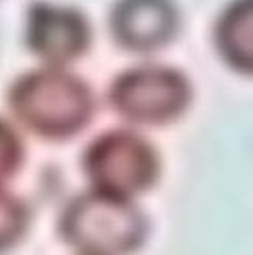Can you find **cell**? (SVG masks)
<instances>
[{"instance_id":"obj_1","label":"cell","mask_w":253,"mask_h":255,"mask_svg":"<svg viewBox=\"0 0 253 255\" xmlns=\"http://www.w3.org/2000/svg\"><path fill=\"white\" fill-rule=\"evenodd\" d=\"M6 100L26 130L51 140L81 132L94 115V96L88 83L62 66L21 75L11 85Z\"/></svg>"},{"instance_id":"obj_2","label":"cell","mask_w":253,"mask_h":255,"mask_svg":"<svg viewBox=\"0 0 253 255\" xmlns=\"http://www.w3.org/2000/svg\"><path fill=\"white\" fill-rule=\"evenodd\" d=\"M60 234L79 255H128L145 241L147 223L130 198L90 189L66 204Z\"/></svg>"},{"instance_id":"obj_3","label":"cell","mask_w":253,"mask_h":255,"mask_svg":"<svg viewBox=\"0 0 253 255\" xmlns=\"http://www.w3.org/2000/svg\"><path fill=\"white\" fill-rule=\"evenodd\" d=\"M92 189L132 198L153 185L160 159L145 136L130 128H115L96 136L83 155Z\"/></svg>"},{"instance_id":"obj_4","label":"cell","mask_w":253,"mask_h":255,"mask_svg":"<svg viewBox=\"0 0 253 255\" xmlns=\"http://www.w3.org/2000/svg\"><path fill=\"white\" fill-rule=\"evenodd\" d=\"M192 87L170 66L138 64L115 79L109 87V102L117 115L134 126H164L183 115Z\"/></svg>"},{"instance_id":"obj_5","label":"cell","mask_w":253,"mask_h":255,"mask_svg":"<svg viewBox=\"0 0 253 255\" xmlns=\"http://www.w3.org/2000/svg\"><path fill=\"white\" fill-rule=\"evenodd\" d=\"M90 23L77 9L34 2L26 17V45L45 66H62L81 58L90 45Z\"/></svg>"},{"instance_id":"obj_6","label":"cell","mask_w":253,"mask_h":255,"mask_svg":"<svg viewBox=\"0 0 253 255\" xmlns=\"http://www.w3.org/2000/svg\"><path fill=\"white\" fill-rule=\"evenodd\" d=\"M179 13L172 0H117L111 13L115 41L130 51L160 49L175 36Z\"/></svg>"},{"instance_id":"obj_7","label":"cell","mask_w":253,"mask_h":255,"mask_svg":"<svg viewBox=\"0 0 253 255\" xmlns=\"http://www.w3.org/2000/svg\"><path fill=\"white\" fill-rule=\"evenodd\" d=\"M215 47L230 68L253 77V0H232L221 11Z\"/></svg>"},{"instance_id":"obj_8","label":"cell","mask_w":253,"mask_h":255,"mask_svg":"<svg viewBox=\"0 0 253 255\" xmlns=\"http://www.w3.org/2000/svg\"><path fill=\"white\" fill-rule=\"evenodd\" d=\"M28 226V213L19 198L0 187V253L9 251Z\"/></svg>"},{"instance_id":"obj_9","label":"cell","mask_w":253,"mask_h":255,"mask_svg":"<svg viewBox=\"0 0 253 255\" xmlns=\"http://www.w3.org/2000/svg\"><path fill=\"white\" fill-rule=\"evenodd\" d=\"M23 159V145L11 124L0 119V185L11 179Z\"/></svg>"}]
</instances>
